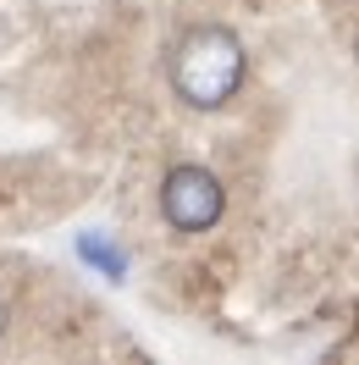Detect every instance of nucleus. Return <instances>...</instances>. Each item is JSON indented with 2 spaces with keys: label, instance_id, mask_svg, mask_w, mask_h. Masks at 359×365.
<instances>
[{
  "label": "nucleus",
  "instance_id": "obj_1",
  "mask_svg": "<svg viewBox=\"0 0 359 365\" xmlns=\"http://www.w3.org/2000/svg\"><path fill=\"white\" fill-rule=\"evenodd\" d=\"M244 72H249V50L222 23L188 28L172 50V89L188 111H222L244 89Z\"/></svg>",
  "mask_w": 359,
  "mask_h": 365
},
{
  "label": "nucleus",
  "instance_id": "obj_2",
  "mask_svg": "<svg viewBox=\"0 0 359 365\" xmlns=\"http://www.w3.org/2000/svg\"><path fill=\"white\" fill-rule=\"evenodd\" d=\"M227 210V188L210 166H172L160 182V216L177 232H210Z\"/></svg>",
  "mask_w": 359,
  "mask_h": 365
},
{
  "label": "nucleus",
  "instance_id": "obj_3",
  "mask_svg": "<svg viewBox=\"0 0 359 365\" xmlns=\"http://www.w3.org/2000/svg\"><path fill=\"white\" fill-rule=\"evenodd\" d=\"M78 255L89 260L94 272H105L111 282H122V277H128V255L116 250L111 238H100V232H83V238H78Z\"/></svg>",
  "mask_w": 359,
  "mask_h": 365
},
{
  "label": "nucleus",
  "instance_id": "obj_4",
  "mask_svg": "<svg viewBox=\"0 0 359 365\" xmlns=\"http://www.w3.org/2000/svg\"><path fill=\"white\" fill-rule=\"evenodd\" d=\"M6 327H11V316H6V299H0V338H6Z\"/></svg>",
  "mask_w": 359,
  "mask_h": 365
}]
</instances>
